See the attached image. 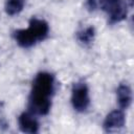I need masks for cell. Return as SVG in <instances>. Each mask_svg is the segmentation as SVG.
<instances>
[{"label":"cell","instance_id":"6da1fadb","mask_svg":"<svg viewBox=\"0 0 134 134\" xmlns=\"http://www.w3.org/2000/svg\"><path fill=\"white\" fill-rule=\"evenodd\" d=\"M55 90L54 75L47 71L39 72L28 97V111L36 115H47L51 108V97Z\"/></svg>","mask_w":134,"mask_h":134},{"label":"cell","instance_id":"7a4b0ae2","mask_svg":"<svg viewBox=\"0 0 134 134\" xmlns=\"http://www.w3.org/2000/svg\"><path fill=\"white\" fill-rule=\"evenodd\" d=\"M49 34L48 23L39 18H31L27 28L17 29L14 31L16 43L22 48H30L39 42L44 41Z\"/></svg>","mask_w":134,"mask_h":134},{"label":"cell","instance_id":"3957f363","mask_svg":"<svg viewBox=\"0 0 134 134\" xmlns=\"http://www.w3.org/2000/svg\"><path fill=\"white\" fill-rule=\"evenodd\" d=\"M128 4L122 0H100V8L108 14L110 24H116L126 19Z\"/></svg>","mask_w":134,"mask_h":134},{"label":"cell","instance_id":"277c9868","mask_svg":"<svg viewBox=\"0 0 134 134\" xmlns=\"http://www.w3.org/2000/svg\"><path fill=\"white\" fill-rule=\"evenodd\" d=\"M71 105L76 112H85L90 105L89 89L86 83H74L71 89Z\"/></svg>","mask_w":134,"mask_h":134},{"label":"cell","instance_id":"5b68a950","mask_svg":"<svg viewBox=\"0 0 134 134\" xmlns=\"http://www.w3.org/2000/svg\"><path fill=\"white\" fill-rule=\"evenodd\" d=\"M126 116L122 110H113L105 118L103 128L106 132H114L125 126Z\"/></svg>","mask_w":134,"mask_h":134},{"label":"cell","instance_id":"8992f818","mask_svg":"<svg viewBox=\"0 0 134 134\" xmlns=\"http://www.w3.org/2000/svg\"><path fill=\"white\" fill-rule=\"evenodd\" d=\"M18 125L22 132L35 134L39 132V122L30 112H23L18 117Z\"/></svg>","mask_w":134,"mask_h":134},{"label":"cell","instance_id":"52a82bcc","mask_svg":"<svg viewBox=\"0 0 134 134\" xmlns=\"http://www.w3.org/2000/svg\"><path fill=\"white\" fill-rule=\"evenodd\" d=\"M117 103L121 110L128 109L132 103V90L128 84H120L116 89Z\"/></svg>","mask_w":134,"mask_h":134},{"label":"cell","instance_id":"ba28073f","mask_svg":"<svg viewBox=\"0 0 134 134\" xmlns=\"http://www.w3.org/2000/svg\"><path fill=\"white\" fill-rule=\"evenodd\" d=\"M95 38V29L93 26H87L85 28L80 29L76 32V39L77 41L84 45V46H88L90 45L93 40Z\"/></svg>","mask_w":134,"mask_h":134},{"label":"cell","instance_id":"9c48e42d","mask_svg":"<svg viewBox=\"0 0 134 134\" xmlns=\"http://www.w3.org/2000/svg\"><path fill=\"white\" fill-rule=\"evenodd\" d=\"M25 5V0H6L5 13L8 16H16L20 14Z\"/></svg>","mask_w":134,"mask_h":134},{"label":"cell","instance_id":"30bf717a","mask_svg":"<svg viewBox=\"0 0 134 134\" xmlns=\"http://www.w3.org/2000/svg\"><path fill=\"white\" fill-rule=\"evenodd\" d=\"M86 7L89 12H95L100 7V0H87Z\"/></svg>","mask_w":134,"mask_h":134},{"label":"cell","instance_id":"8fae6325","mask_svg":"<svg viewBox=\"0 0 134 134\" xmlns=\"http://www.w3.org/2000/svg\"><path fill=\"white\" fill-rule=\"evenodd\" d=\"M128 5H129V7H132L133 6V0H128Z\"/></svg>","mask_w":134,"mask_h":134}]
</instances>
